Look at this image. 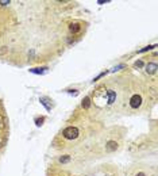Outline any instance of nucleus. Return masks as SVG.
Masks as SVG:
<instances>
[{
	"label": "nucleus",
	"instance_id": "f257e3e1",
	"mask_svg": "<svg viewBox=\"0 0 158 176\" xmlns=\"http://www.w3.org/2000/svg\"><path fill=\"white\" fill-rule=\"evenodd\" d=\"M150 88L139 79L130 75L100 83L92 94V103L97 110L138 114L149 105Z\"/></svg>",
	"mask_w": 158,
	"mask_h": 176
},
{
	"label": "nucleus",
	"instance_id": "f03ea898",
	"mask_svg": "<svg viewBox=\"0 0 158 176\" xmlns=\"http://www.w3.org/2000/svg\"><path fill=\"white\" fill-rule=\"evenodd\" d=\"M127 176H156V169L147 165H135L128 171Z\"/></svg>",
	"mask_w": 158,
	"mask_h": 176
}]
</instances>
